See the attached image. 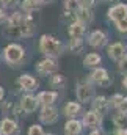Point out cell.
Returning a JSON list of instances; mask_svg holds the SVG:
<instances>
[{"label":"cell","instance_id":"cell-1","mask_svg":"<svg viewBox=\"0 0 127 135\" xmlns=\"http://www.w3.org/2000/svg\"><path fill=\"white\" fill-rule=\"evenodd\" d=\"M39 50L49 58H57L63 54L64 46L57 38H53L50 35H42L39 39Z\"/></svg>","mask_w":127,"mask_h":135},{"label":"cell","instance_id":"cell-2","mask_svg":"<svg viewBox=\"0 0 127 135\" xmlns=\"http://www.w3.org/2000/svg\"><path fill=\"white\" fill-rule=\"evenodd\" d=\"M24 57H25V50L17 42H11L3 49V58L9 66H19V63H22Z\"/></svg>","mask_w":127,"mask_h":135},{"label":"cell","instance_id":"cell-3","mask_svg":"<svg viewBox=\"0 0 127 135\" xmlns=\"http://www.w3.org/2000/svg\"><path fill=\"white\" fill-rule=\"evenodd\" d=\"M77 99L82 104H91L94 99V88L90 82H80L77 85Z\"/></svg>","mask_w":127,"mask_h":135},{"label":"cell","instance_id":"cell-4","mask_svg":"<svg viewBox=\"0 0 127 135\" xmlns=\"http://www.w3.org/2000/svg\"><path fill=\"white\" fill-rule=\"evenodd\" d=\"M36 30V19H35V14L33 13H25L24 14V19L21 22V27H19V33L24 38H28L32 36Z\"/></svg>","mask_w":127,"mask_h":135},{"label":"cell","instance_id":"cell-5","mask_svg":"<svg viewBox=\"0 0 127 135\" xmlns=\"http://www.w3.org/2000/svg\"><path fill=\"white\" fill-rule=\"evenodd\" d=\"M36 71L41 74V75H50V74H55L58 71V63L55 58H49L46 57L44 60H41L39 63H36Z\"/></svg>","mask_w":127,"mask_h":135},{"label":"cell","instance_id":"cell-6","mask_svg":"<svg viewBox=\"0 0 127 135\" xmlns=\"http://www.w3.org/2000/svg\"><path fill=\"white\" fill-rule=\"evenodd\" d=\"M90 82H93V83H97V85H100V86H107V85H110L111 83V77L108 75V71L105 69V68H94V71L91 72V75H90Z\"/></svg>","mask_w":127,"mask_h":135},{"label":"cell","instance_id":"cell-7","mask_svg":"<svg viewBox=\"0 0 127 135\" xmlns=\"http://www.w3.org/2000/svg\"><path fill=\"white\" fill-rule=\"evenodd\" d=\"M107 17L108 21H113L115 24L127 17V3H115L113 6H110L107 11Z\"/></svg>","mask_w":127,"mask_h":135},{"label":"cell","instance_id":"cell-8","mask_svg":"<svg viewBox=\"0 0 127 135\" xmlns=\"http://www.w3.org/2000/svg\"><path fill=\"white\" fill-rule=\"evenodd\" d=\"M107 55L113 60V61H121L124 57H126V44L124 42H111L108 47H107Z\"/></svg>","mask_w":127,"mask_h":135},{"label":"cell","instance_id":"cell-9","mask_svg":"<svg viewBox=\"0 0 127 135\" xmlns=\"http://www.w3.org/2000/svg\"><path fill=\"white\" fill-rule=\"evenodd\" d=\"M108 36L104 30H93L91 33L88 35V44L94 49H102L107 46Z\"/></svg>","mask_w":127,"mask_h":135},{"label":"cell","instance_id":"cell-10","mask_svg":"<svg viewBox=\"0 0 127 135\" xmlns=\"http://www.w3.org/2000/svg\"><path fill=\"white\" fill-rule=\"evenodd\" d=\"M39 119L44 124H52L58 119V110L53 105H44L41 113H39Z\"/></svg>","mask_w":127,"mask_h":135},{"label":"cell","instance_id":"cell-11","mask_svg":"<svg viewBox=\"0 0 127 135\" xmlns=\"http://www.w3.org/2000/svg\"><path fill=\"white\" fill-rule=\"evenodd\" d=\"M93 19H94V14H93V9H91V8H86V6L80 5V6L75 9V21L82 22L83 25L91 24Z\"/></svg>","mask_w":127,"mask_h":135},{"label":"cell","instance_id":"cell-12","mask_svg":"<svg viewBox=\"0 0 127 135\" xmlns=\"http://www.w3.org/2000/svg\"><path fill=\"white\" fill-rule=\"evenodd\" d=\"M85 32H86V25H83V24L79 22V21L71 22L69 27H67V33H69V36H71V39L83 38V36H85Z\"/></svg>","mask_w":127,"mask_h":135},{"label":"cell","instance_id":"cell-13","mask_svg":"<svg viewBox=\"0 0 127 135\" xmlns=\"http://www.w3.org/2000/svg\"><path fill=\"white\" fill-rule=\"evenodd\" d=\"M38 105H39V104L36 101V98L32 96V94L22 96V99H21V110L25 112V113H33V112H36Z\"/></svg>","mask_w":127,"mask_h":135},{"label":"cell","instance_id":"cell-14","mask_svg":"<svg viewBox=\"0 0 127 135\" xmlns=\"http://www.w3.org/2000/svg\"><path fill=\"white\" fill-rule=\"evenodd\" d=\"M17 83H19V86H21L22 90H25V91H33L35 88H38V80H36L33 75H30V74H22V75L19 77Z\"/></svg>","mask_w":127,"mask_h":135},{"label":"cell","instance_id":"cell-15","mask_svg":"<svg viewBox=\"0 0 127 135\" xmlns=\"http://www.w3.org/2000/svg\"><path fill=\"white\" fill-rule=\"evenodd\" d=\"M91 104H93V112H96L99 116L105 115V112L108 108V99L105 96H97V98H94Z\"/></svg>","mask_w":127,"mask_h":135},{"label":"cell","instance_id":"cell-16","mask_svg":"<svg viewBox=\"0 0 127 135\" xmlns=\"http://www.w3.org/2000/svg\"><path fill=\"white\" fill-rule=\"evenodd\" d=\"M16 134H17V124L13 119L5 118L0 123V135H16Z\"/></svg>","mask_w":127,"mask_h":135},{"label":"cell","instance_id":"cell-17","mask_svg":"<svg viewBox=\"0 0 127 135\" xmlns=\"http://www.w3.org/2000/svg\"><path fill=\"white\" fill-rule=\"evenodd\" d=\"M58 98V93L57 91H41L38 96H36V101L41 105H52L53 102L57 101Z\"/></svg>","mask_w":127,"mask_h":135},{"label":"cell","instance_id":"cell-18","mask_svg":"<svg viewBox=\"0 0 127 135\" xmlns=\"http://www.w3.org/2000/svg\"><path fill=\"white\" fill-rule=\"evenodd\" d=\"M99 123H100V116H99L96 112L90 110V112H86V113H85V116H83V124H85L86 127L96 129V127L99 126Z\"/></svg>","mask_w":127,"mask_h":135},{"label":"cell","instance_id":"cell-19","mask_svg":"<svg viewBox=\"0 0 127 135\" xmlns=\"http://www.w3.org/2000/svg\"><path fill=\"white\" fill-rule=\"evenodd\" d=\"M82 132V123L77 119H69L64 126V135H79Z\"/></svg>","mask_w":127,"mask_h":135},{"label":"cell","instance_id":"cell-20","mask_svg":"<svg viewBox=\"0 0 127 135\" xmlns=\"http://www.w3.org/2000/svg\"><path fill=\"white\" fill-rule=\"evenodd\" d=\"M80 102H74V101H71V102H67L66 105H64V108H63V113H64V116H67V118H74L79 112H80Z\"/></svg>","mask_w":127,"mask_h":135},{"label":"cell","instance_id":"cell-21","mask_svg":"<svg viewBox=\"0 0 127 135\" xmlns=\"http://www.w3.org/2000/svg\"><path fill=\"white\" fill-rule=\"evenodd\" d=\"M49 85L53 88V90H61L66 86V77L63 74H53L50 79H49Z\"/></svg>","mask_w":127,"mask_h":135},{"label":"cell","instance_id":"cell-22","mask_svg":"<svg viewBox=\"0 0 127 135\" xmlns=\"http://www.w3.org/2000/svg\"><path fill=\"white\" fill-rule=\"evenodd\" d=\"M100 61H102L100 55L96 54V52H91V54H88V55L83 58V66L85 68H97Z\"/></svg>","mask_w":127,"mask_h":135},{"label":"cell","instance_id":"cell-23","mask_svg":"<svg viewBox=\"0 0 127 135\" xmlns=\"http://www.w3.org/2000/svg\"><path fill=\"white\" fill-rule=\"evenodd\" d=\"M83 47H85V41H83V38L71 39V41H69V44H67V49H69L72 54H75V55L82 54V52H83Z\"/></svg>","mask_w":127,"mask_h":135},{"label":"cell","instance_id":"cell-24","mask_svg":"<svg viewBox=\"0 0 127 135\" xmlns=\"http://www.w3.org/2000/svg\"><path fill=\"white\" fill-rule=\"evenodd\" d=\"M39 6H41V3L38 0H22L21 2V8L24 13H35L39 9Z\"/></svg>","mask_w":127,"mask_h":135},{"label":"cell","instance_id":"cell-25","mask_svg":"<svg viewBox=\"0 0 127 135\" xmlns=\"http://www.w3.org/2000/svg\"><path fill=\"white\" fill-rule=\"evenodd\" d=\"M113 124L116 129H127V116L126 115H115L113 116Z\"/></svg>","mask_w":127,"mask_h":135},{"label":"cell","instance_id":"cell-26","mask_svg":"<svg viewBox=\"0 0 127 135\" xmlns=\"http://www.w3.org/2000/svg\"><path fill=\"white\" fill-rule=\"evenodd\" d=\"M80 6V0H64V9H69V11H74Z\"/></svg>","mask_w":127,"mask_h":135},{"label":"cell","instance_id":"cell-27","mask_svg":"<svg viewBox=\"0 0 127 135\" xmlns=\"http://www.w3.org/2000/svg\"><path fill=\"white\" fill-rule=\"evenodd\" d=\"M124 99V96L123 94H113L110 99H108V107H113V108H116L119 104H121V101Z\"/></svg>","mask_w":127,"mask_h":135},{"label":"cell","instance_id":"cell-28","mask_svg":"<svg viewBox=\"0 0 127 135\" xmlns=\"http://www.w3.org/2000/svg\"><path fill=\"white\" fill-rule=\"evenodd\" d=\"M61 21H63V22H67V24L74 22V21H75V13H74V11H69V9H64L63 16H61Z\"/></svg>","mask_w":127,"mask_h":135},{"label":"cell","instance_id":"cell-29","mask_svg":"<svg viewBox=\"0 0 127 135\" xmlns=\"http://www.w3.org/2000/svg\"><path fill=\"white\" fill-rule=\"evenodd\" d=\"M116 28H118L119 33H127V17H124V19H121V21L116 22Z\"/></svg>","mask_w":127,"mask_h":135},{"label":"cell","instance_id":"cell-30","mask_svg":"<svg viewBox=\"0 0 127 135\" xmlns=\"http://www.w3.org/2000/svg\"><path fill=\"white\" fill-rule=\"evenodd\" d=\"M42 127L39 126V124H33L32 127L28 129V135H42Z\"/></svg>","mask_w":127,"mask_h":135},{"label":"cell","instance_id":"cell-31","mask_svg":"<svg viewBox=\"0 0 127 135\" xmlns=\"http://www.w3.org/2000/svg\"><path fill=\"white\" fill-rule=\"evenodd\" d=\"M116 108H118V113H119V115H126L127 116V98H124Z\"/></svg>","mask_w":127,"mask_h":135},{"label":"cell","instance_id":"cell-32","mask_svg":"<svg viewBox=\"0 0 127 135\" xmlns=\"http://www.w3.org/2000/svg\"><path fill=\"white\" fill-rule=\"evenodd\" d=\"M118 69H119V72L121 74H124V75H127V55L119 61V65H118Z\"/></svg>","mask_w":127,"mask_h":135},{"label":"cell","instance_id":"cell-33","mask_svg":"<svg viewBox=\"0 0 127 135\" xmlns=\"http://www.w3.org/2000/svg\"><path fill=\"white\" fill-rule=\"evenodd\" d=\"M2 110H3V115H11V113H13V110H14V107H13V104H11V102H5V104H3V107H2Z\"/></svg>","mask_w":127,"mask_h":135},{"label":"cell","instance_id":"cell-34","mask_svg":"<svg viewBox=\"0 0 127 135\" xmlns=\"http://www.w3.org/2000/svg\"><path fill=\"white\" fill-rule=\"evenodd\" d=\"M19 0H0V5L2 8H11V6H16Z\"/></svg>","mask_w":127,"mask_h":135},{"label":"cell","instance_id":"cell-35","mask_svg":"<svg viewBox=\"0 0 127 135\" xmlns=\"http://www.w3.org/2000/svg\"><path fill=\"white\" fill-rule=\"evenodd\" d=\"M6 19H8V14H6L5 8H2V6H0V24L6 22Z\"/></svg>","mask_w":127,"mask_h":135},{"label":"cell","instance_id":"cell-36","mask_svg":"<svg viewBox=\"0 0 127 135\" xmlns=\"http://www.w3.org/2000/svg\"><path fill=\"white\" fill-rule=\"evenodd\" d=\"M115 135H127V129H116Z\"/></svg>","mask_w":127,"mask_h":135},{"label":"cell","instance_id":"cell-37","mask_svg":"<svg viewBox=\"0 0 127 135\" xmlns=\"http://www.w3.org/2000/svg\"><path fill=\"white\" fill-rule=\"evenodd\" d=\"M3 96H5V90H3V86H0V102L3 99Z\"/></svg>","mask_w":127,"mask_h":135},{"label":"cell","instance_id":"cell-38","mask_svg":"<svg viewBox=\"0 0 127 135\" xmlns=\"http://www.w3.org/2000/svg\"><path fill=\"white\" fill-rule=\"evenodd\" d=\"M123 86H124V88L127 90V75L124 77V79H123Z\"/></svg>","mask_w":127,"mask_h":135},{"label":"cell","instance_id":"cell-39","mask_svg":"<svg viewBox=\"0 0 127 135\" xmlns=\"http://www.w3.org/2000/svg\"><path fill=\"white\" fill-rule=\"evenodd\" d=\"M90 135H100V132H99V129H93V132Z\"/></svg>","mask_w":127,"mask_h":135},{"label":"cell","instance_id":"cell-40","mask_svg":"<svg viewBox=\"0 0 127 135\" xmlns=\"http://www.w3.org/2000/svg\"><path fill=\"white\" fill-rule=\"evenodd\" d=\"M38 2H39V3H41V5H42V3H49V2H50V0H38Z\"/></svg>","mask_w":127,"mask_h":135},{"label":"cell","instance_id":"cell-41","mask_svg":"<svg viewBox=\"0 0 127 135\" xmlns=\"http://www.w3.org/2000/svg\"><path fill=\"white\" fill-rule=\"evenodd\" d=\"M104 2H116V0H104Z\"/></svg>","mask_w":127,"mask_h":135},{"label":"cell","instance_id":"cell-42","mask_svg":"<svg viewBox=\"0 0 127 135\" xmlns=\"http://www.w3.org/2000/svg\"><path fill=\"white\" fill-rule=\"evenodd\" d=\"M42 135H53V134H42Z\"/></svg>","mask_w":127,"mask_h":135},{"label":"cell","instance_id":"cell-43","mask_svg":"<svg viewBox=\"0 0 127 135\" xmlns=\"http://www.w3.org/2000/svg\"><path fill=\"white\" fill-rule=\"evenodd\" d=\"M63 2H64V0H63Z\"/></svg>","mask_w":127,"mask_h":135}]
</instances>
